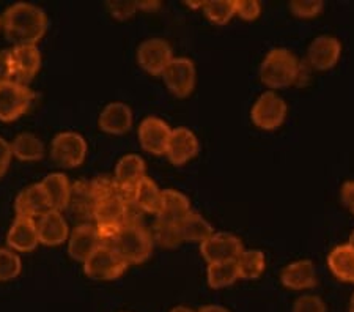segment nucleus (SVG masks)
I'll return each mask as SVG.
<instances>
[{"mask_svg":"<svg viewBox=\"0 0 354 312\" xmlns=\"http://www.w3.org/2000/svg\"><path fill=\"white\" fill-rule=\"evenodd\" d=\"M11 64H13L15 81L27 85L41 68V54L37 44H22L10 51Z\"/></svg>","mask_w":354,"mask_h":312,"instance_id":"f8f14e48","label":"nucleus"},{"mask_svg":"<svg viewBox=\"0 0 354 312\" xmlns=\"http://www.w3.org/2000/svg\"><path fill=\"white\" fill-rule=\"evenodd\" d=\"M342 46L334 37H319L309 48V64L317 70H329L339 60Z\"/></svg>","mask_w":354,"mask_h":312,"instance_id":"6ab92c4d","label":"nucleus"},{"mask_svg":"<svg viewBox=\"0 0 354 312\" xmlns=\"http://www.w3.org/2000/svg\"><path fill=\"white\" fill-rule=\"evenodd\" d=\"M90 190H91V194H93L96 202L102 201V199H107L111 196L118 194L117 181H115V178H111V177L95 178L90 183Z\"/></svg>","mask_w":354,"mask_h":312,"instance_id":"f704fd0d","label":"nucleus"},{"mask_svg":"<svg viewBox=\"0 0 354 312\" xmlns=\"http://www.w3.org/2000/svg\"><path fill=\"white\" fill-rule=\"evenodd\" d=\"M8 248L15 253H30L39 245L37 221L26 217H16L7 234Z\"/></svg>","mask_w":354,"mask_h":312,"instance_id":"dca6fc26","label":"nucleus"},{"mask_svg":"<svg viewBox=\"0 0 354 312\" xmlns=\"http://www.w3.org/2000/svg\"><path fill=\"white\" fill-rule=\"evenodd\" d=\"M153 238L164 248H175L183 241L178 223L161 218L156 219L155 229H153Z\"/></svg>","mask_w":354,"mask_h":312,"instance_id":"2f4dec72","label":"nucleus"},{"mask_svg":"<svg viewBox=\"0 0 354 312\" xmlns=\"http://www.w3.org/2000/svg\"><path fill=\"white\" fill-rule=\"evenodd\" d=\"M191 212V203L183 192L175 190H165L162 191V201H161V210H159L158 218L174 221V223H180V221Z\"/></svg>","mask_w":354,"mask_h":312,"instance_id":"393cba45","label":"nucleus"},{"mask_svg":"<svg viewBox=\"0 0 354 312\" xmlns=\"http://www.w3.org/2000/svg\"><path fill=\"white\" fill-rule=\"evenodd\" d=\"M239 279L235 262H218L208 266V284L213 288H222Z\"/></svg>","mask_w":354,"mask_h":312,"instance_id":"7c9ffc66","label":"nucleus"},{"mask_svg":"<svg viewBox=\"0 0 354 312\" xmlns=\"http://www.w3.org/2000/svg\"><path fill=\"white\" fill-rule=\"evenodd\" d=\"M260 3L255 0H239L235 3V15H239L245 21H252L260 15Z\"/></svg>","mask_w":354,"mask_h":312,"instance_id":"4c0bfd02","label":"nucleus"},{"mask_svg":"<svg viewBox=\"0 0 354 312\" xmlns=\"http://www.w3.org/2000/svg\"><path fill=\"white\" fill-rule=\"evenodd\" d=\"M162 77L170 92L183 98L189 95L196 85V66L192 60L180 57L170 62L162 73Z\"/></svg>","mask_w":354,"mask_h":312,"instance_id":"9b49d317","label":"nucleus"},{"mask_svg":"<svg viewBox=\"0 0 354 312\" xmlns=\"http://www.w3.org/2000/svg\"><path fill=\"white\" fill-rule=\"evenodd\" d=\"M329 268L340 281L354 282V249L348 245L333 249L328 259Z\"/></svg>","mask_w":354,"mask_h":312,"instance_id":"bb28decb","label":"nucleus"},{"mask_svg":"<svg viewBox=\"0 0 354 312\" xmlns=\"http://www.w3.org/2000/svg\"><path fill=\"white\" fill-rule=\"evenodd\" d=\"M39 183H41L43 190L46 191V194H48L53 210L62 212V210H65L68 207L71 197V185L70 181H68L66 175L60 172L49 174L46 175Z\"/></svg>","mask_w":354,"mask_h":312,"instance_id":"5701e85b","label":"nucleus"},{"mask_svg":"<svg viewBox=\"0 0 354 312\" xmlns=\"http://www.w3.org/2000/svg\"><path fill=\"white\" fill-rule=\"evenodd\" d=\"M202 255L208 264L235 262L239 254L244 251L243 243L232 234H213L200 246Z\"/></svg>","mask_w":354,"mask_h":312,"instance_id":"6e6552de","label":"nucleus"},{"mask_svg":"<svg viewBox=\"0 0 354 312\" xmlns=\"http://www.w3.org/2000/svg\"><path fill=\"white\" fill-rule=\"evenodd\" d=\"M111 246L122 255L128 265L142 264L150 257L153 237L139 223H124Z\"/></svg>","mask_w":354,"mask_h":312,"instance_id":"f03ea898","label":"nucleus"},{"mask_svg":"<svg viewBox=\"0 0 354 312\" xmlns=\"http://www.w3.org/2000/svg\"><path fill=\"white\" fill-rule=\"evenodd\" d=\"M11 153L21 161H38L44 155V145L39 138L32 133H21L11 142Z\"/></svg>","mask_w":354,"mask_h":312,"instance_id":"cd10ccee","label":"nucleus"},{"mask_svg":"<svg viewBox=\"0 0 354 312\" xmlns=\"http://www.w3.org/2000/svg\"><path fill=\"white\" fill-rule=\"evenodd\" d=\"M287 116L285 101L272 92H266L257 100L252 107V120L261 129H276Z\"/></svg>","mask_w":354,"mask_h":312,"instance_id":"1a4fd4ad","label":"nucleus"},{"mask_svg":"<svg viewBox=\"0 0 354 312\" xmlns=\"http://www.w3.org/2000/svg\"><path fill=\"white\" fill-rule=\"evenodd\" d=\"M282 282L285 287L293 288V291L310 288L317 284L315 266L310 260H298V262L290 264L282 271Z\"/></svg>","mask_w":354,"mask_h":312,"instance_id":"4be33fe9","label":"nucleus"},{"mask_svg":"<svg viewBox=\"0 0 354 312\" xmlns=\"http://www.w3.org/2000/svg\"><path fill=\"white\" fill-rule=\"evenodd\" d=\"M198 140L191 129L176 128L170 133V139L165 149V155L176 166L187 163L197 155Z\"/></svg>","mask_w":354,"mask_h":312,"instance_id":"f3484780","label":"nucleus"},{"mask_svg":"<svg viewBox=\"0 0 354 312\" xmlns=\"http://www.w3.org/2000/svg\"><path fill=\"white\" fill-rule=\"evenodd\" d=\"M172 129L167 123L158 117H147L140 123L139 140L142 147L153 155H164L167 149Z\"/></svg>","mask_w":354,"mask_h":312,"instance_id":"2eb2a0df","label":"nucleus"},{"mask_svg":"<svg viewBox=\"0 0 354 312\" xmlns=\"http://www.w3.org/2000/svg\"><path fill=\"white\" fill-rule=\"evenodd\" d=\"M342 199L350 212L354 213V181H346L342 188Z\"/></svg>","mask_w":354,"mask_h":312,"instance_id":"79ce46f5","label":"nucleus"},{"mask_svg":"<svg viewBox=\"0 0 354 312\" xmlns=\"http://www.w3.org/2000/svg\"><path fill=\"white\" fill-rule=\"evenodd\" d=\"M198 312H228L225 308H222V306H205V308L200 309Z\"/></svg>","mask_w":354,"mask_h":312,"instance_id":"c03bdc74","label":"nucleus"},{"mask_svg":"<svg viewBox=\"0 0 354 312\" xmlns=\"http://www.w3.org/2000/svg\"><path fill=\"white\" fill-rule=\"evenodd\" d=\"M238 276L243 279H255L265 270V254L261 251H243L235 260Z\"/></svg>","mask_w":354,"mask_h":312,"instance_id":"c85d7f7f","label":"nucleus"},{"mask_svg":"<svg viewBox=\"0 0 354 312\" xmlns=\"http://www.w3.org/2000/svg\"><path fill=\"white\" fill-rule=\"evenodd\" d=\"M16 217H26V218H41L43 214L53 210L49 202V197L43 190L41 183H35L27 186L22 190L15 202Z\"/></svg>","mask_w":354,"mask_h":312,"instance_id":"ddd939ff","label":"nucleus"},{"mask_svg":"<svg viewBox=\"0 0 354 312\" xmlns=\"http://www.w3.org/2000/svg\"><path fill=\"white\" fill-rule=\"evenodd\" d=\"M22 270L21 257L10 248H0V282L18 277Z\"/></svg>","mask_w":354,"mask_h":312,"instance_id":"72a5a7b5","label":"nucleus"},{"mask_svg":"<svg viewBox=\"0 0 354 312\" xmlns=\"http://www.w3.org/2000/svg\"><path fill=\"white\" fill-rule=\"evenodd\" d=\"M15 81L10 51H0V84Z\"/></svg>","mask_w":354,"mask_h":312,"instance_id":"ea45409f","label":"nucleus"},{"mask_svg":"<svg viewBox=\"0 0 354 312\" xmlns=\"http://www.w3.org/2000/svg\"><path fill=\"white\" fill-rule=\"evenodd\" d=\"M159 7V2H137V8L140 10H153Z\"/></svg>","mask_w":354,"mask_h":312,"instance_id":"37998d69","label":"nucleus"},{"mask_svg":"<svg viewBox=\"0 0 354 312\" xmlns=\"http://www.w3.org/2000/svg\"><path fill=\"white\" fill-rule=\"evenodd\" d=\"M87 142L79 133L65 131L59 133L50 144L53 160L65 167H77L87 156Z\"/></svg>","mask_w":354,"mask_h":312,"instance_id":"423d86ee","label":"nucleus"},{"mask_svg":"<svg viewBox=\"0 0 354 312\" xmlns=\"http://www.w3.org/2000/svg\"><path fill=\"white\" fill-rule=\"evenodd\" d=\"M2 30L15 46L38 44L48 30V16L37 5L18 2L2 15Z\"/></svg>","mask_w":354,"mask_h":312,"instance_id":"f257e3e1","label":"nucleus"},{"mask_svg":"<svg viewBox=\"0 0 354 312\" xmlns=\"http://www.w3.org/2000/svg\"><path fill=\"white\" fill-rule=\"evenodd\" d=\"M235 3L236 0H211L203 3V10L208 19L222 26L235 15Z\"/></svg>","mask_w":354,"mask_h":312,"instance_id":"473e14b6","label":"nucleus"},{"mask_svg":"<svg viewBox=\"0 0 354 312\" xmlns=\"http://www.w3.org/2000/svg\"><path fill=\"white\" fill-rule=\"evenodd\" d=\"M11 158H13V153H11L10 142L0 138V178L7 174Z\"/></svg>","mask_w":354,"mask_h":312,"instance_id":"a19ab883","label":"nucleus"},{"mask_svg":"<svg viewBox=\"0 0 354 312\" xmlns=\"http://www.w3.org/2000/svg\"><path fill=\"white\" fill-rule=\"evenodd\" d=\"M350 312H354V295H353V298H351V304H350Z\"/></svg>","mask_w":354,"mask_h":312,"instance_id":"de8ad7c7","label":"nucleus"},{"mask_svg":"<svg viewBox=\"0 0 354 312\" xmlns=\"http://www.w3.org/2000/svg\"><path fill=\"white\" fill-rule=\"evenodd\" d=\"M111 13L117 19H128L136 13L137 2H107Z\"/></svg>","mask_w":354,"mask_h":312,"instance_id":"58836bf2","label":"nucleus"},{"mask_svg":"<svg viewBox=\"0 0 354 312\" xmlns=\"http://www.w3.org/2000/svg\"><path fill=\"white\" fill-rule=\"evenodd\" d=\"M68 207H73L74 212L82 213L85 217L93 218L96 201L93 194H91L90 183L85 181H77L76 185L71 186V197Z\"/></svg>","mask_w":354,"mask_h":312,"instance_id":"c756f323","label":"nucleus"},{"mask_svg":"<svg viewBox=\"0 0 354 312\" xmlns=\"http://www.w3.org/2000/svg\"><path fill=\"white\" fill-rule=\"evenodd\" d=\"M178 226H180V234H181L183 241L203 243L214 234L213 227H211L208 221L205 219L200 213L192 212V210L180 221Z\"/></svg>","mask_w":354,"mask_h":312,"instance_id":"a878e982","label":"nucleus"},{"mask_svg":"<svg viewBox=\"0 0 354 312\" xmlns=\"http://www.w3.org/2000/svg\"><path fill=\"white\" fill-rule=\"evenodd\" d=\"M170 312H196V311L186 308V306H176V308H174Z\"/></svg>","mask_w":354,"mask_h":312,"instance_id":"a18cd8bd","label":"nucleus"},{"mask_svg":"<svg viewBox=\"0 0 354 312\" xmlns=\"http://www.w3.org/2000/svg\"><path fill=\"white\" fill-rule=\"evenodd\" d=\"M161 201H162V191L158 188V185L151 178H142L140 183L136 186L133 202L137 208L144 210L147 213L159 214L161 210Z\"/></svg>","mask_w":354,"mask_h":312,"instance_id":"b1692460","label":"nucleus"},{"mask_svg":"<svg viewBox=\"0 0 354 312\" xmlns=\"http://www.w3.org/2000/svg\"><path fill=\"white\" fill-rule=\"evenodd\" d=\"M299 62L287 49H274L266 55L260 76L268 87L281 89L298 81Z\"/></svg>","mask_w":354,"mask_h":312,"instance_id":"7ed1b4c3","label":"nucleus"},{"mask_svg":"<svg viewBox=\"0 0 354 312\" xmlns=\"http://www.w3.org/2000/svg\"><path fill=\"white\" fill-rule=\"evenodd\" d=\"M35 93L18 81L0 84V120L13 122L30 109Z\"/></svg>","mask_w":354,"mask_h":312,"instance_id":"39448f33","label":"nucleus"},{"mask_svg":"<svg viewBox=\"0 0 354 312\" xmlns=\"http://www.w3.org/2000/svg\"><path fill=\"white\" fill-rule=\"evenodd\" d=\"M129 203L124 199L115 194L102 201L96 202L93 218L96 219V224H118L123 226L128 219V210Z\"/></svg>","mask_w":354,"mask_h":312,"instance_id":"412c9836","label":"nucleus"},{"mask_svg":"<svg viewBox=\"0 0 354 312\" xmlns=\"http://www.w3.org/2000/svg\"><path fill=\"white\" fill-rule=\"evenodd\" d=\"M145 161L139 155H127L118 161L115 169V181L118 194L127 202H133L136 186L145 178Z\"/></svg>","mask_w":354,"mask_h":312,"instance_id":"9d476101","label":"nucleus"},{"mask_svg":"<svg viewBox=\"0 0 354 312\" xmlns=\"http://www.w3.org/2000/svg\"><path fill=\"white\" fill-rule=\"evenodd\" d=\"M102 245L98 229L93 224H81L68 237V253L74 260L85 262Z\"/></svg>","mask_w":354,"mask_h":312,"instance_id":"4468645a","label":"nucleus"},{"mask_svg":"<svg viewBox=\"0 0 354 312\" xmlns=\"http://www.w3.org/2000/svg\"><path fill=\"white\" fill-rule=\"evenodd\" d=\"M348 246H351L354 249V232H353L351 237H350V243H348Z\"/></svg>","mask_w":354,"mask_h":312,"instance_id":"49530a36","label":"nucleus"},{"mask_svg":"<svg viewBox=\"0 0 354 312\" xmlns=\"http://www.w3.org/2000/svg\"><path fill=\"white\" fill-rule=\"evenodd\" d=\"M37 229L39 243L46 246H59L70 237L66 221L62 217V212H57V210H50L41 218H38Z\"/></svg>","mask_w":354,"mask_h":312,"instance_id":"a211bd4d","label":"nucleus"},{"mask_svg":"<svg viewBox=\"0 0 354 312\" xmlns=\"http://www.w3.org/2000/svg\"><path fill=\"white\" fill-rule=\"evenodd\" d=\"M128 268L122 255L111 245H101L84 262L85 275L96 281H112L122 276Z\"/></svg>","mask_w":354,"mask_h":312,"instance_id":"20e7f679","label":"nucleus"},{"mask_svg":"<svg viewBox=\"0 0 354 312\" xmlns=\"http://www.w3.org/2000/svg\"><path fill=\"white\" fill-rule=\"evenodd\" d=\"M290 8L298 18H315L323 10V2L319 0H295Z\"/></svg>","mask_w":354,"mask_h":312,"instance_id":"c9c22d12","label":"nucleus"},{"mask_svg":"<svg viewBox=\"0 0 354 312\" xmlns=\"http://www.w3.org/2000/svg\"><path fill=\"white\" fill-rule=\"evenodd\" d=\"M293 312H326V306L318 297L306 295V297H301L296 302Z\"/></svg>","mask_w":354,"mask_h":312,"instance_id":"e433bc0d","label":"nucleus"},{"mask_svg":"<svg viewBox=\"0 0 354 312\" xmlns=\"http://www.w3.org/2000/svg\"><path fill=\"white\" fill-rule=\"evenodd\" d=\"M137 60L139 65L150 75H162L165 68L174 60L172 48L161 38L147 39L137 49Z\"/></svg>","mask_w":354,"mask_h":312,"instance_id":"0eeeda50","label":"nucleus"},{"mask_svg":"<svg viewBox=\"0 0 354 312\" xmlns=\"http://www.w3.org/2000/svg\"><path fill=\"white\" fill-rule=\"evenodd\" d=\"M100 128L109 134H123L133 125V112L124 103H111L100 116Z\"/></svg>","mask_w":354,"mask_h":312,"instance_id":"aec40b11","label":"nucleus"},{"mask_svg":"<svg viewBox=\"0 0 354 312\" xmlns=\"http://www.w3.org/2000/svg\"><path fill=\"white\" fill-rule=\"evenodd\" d=\"M0 30H2V16H0Z\"/></svg>","mask_w":354,"mask_h":312,"instance_id":"09e8293b","label":"nucleus"}]
</instances>
